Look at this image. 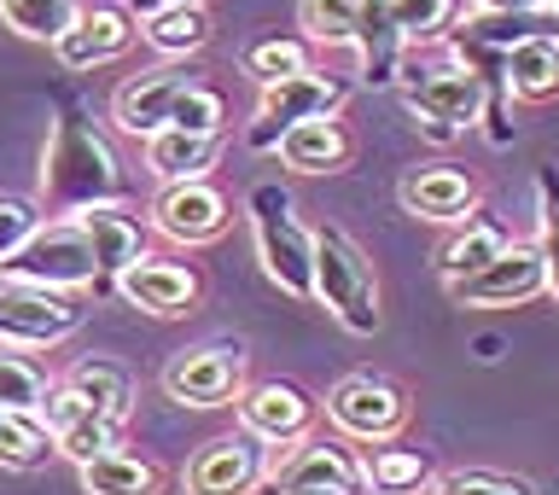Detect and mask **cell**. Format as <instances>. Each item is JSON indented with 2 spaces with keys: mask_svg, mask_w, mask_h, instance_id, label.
Returning a JSON list of instances; mask_svg holds the SVG:
<instances>
[{
  "mask_svg": "<svg viewBox=\"0 0 559 495\" xmlns=\"http://www.w3.org/2000/svg\"><path fill=\"white\" fill-rule=\"evenodd\" d=\"M59 117H52V140H47V157H41V199L47 210L59 216H76L87 204H122V181L117 169V152L105 146V134L87 122V105L76 94L59 87Z\"/></svg>",
  "mask_w": 559,
  "mask_h": 495,
  "instance_id": "obj_1",
  "label": "cell"
},
{
  "mask_svg": "<svg viewBox=\"0 0 559 495\" xmlns=\"http://www.w3.org/2000/svg\"><path fill=\"white\" fill-rule=\"evenodd\" d=\"M309 262H314V297L338 315L349 332H379V280L373 262L361 257V245L338 234V227H314L309 234Z\"/></svg>",
  "mask_w": 559,
  "mask_h": 495,
  "instance_id": "obj_2",
  "label": "cell"
},
{
  "mask_svg": "<svg viewBox=\"0 0 559 495\" xmlns=\"http://www.w3.org/2000/svg\"><path fill=\"white\" fill-rule=\"evenodd\" d=\"M251 234L262 274L292 297H314V262H309V227L297 222V204L280 181L251 187Z\"/></svg>",
  "mask_w": 559,
  "mask_h": 495,
  "instance_id": "obj_3",
  "label": "cell"
},
{
  "mask_svg": "<svg viewBox=\"0 0 559 495\" xmlns=\"http://www.w3.org/2000/svg\"><path fill=\"white\" fill-rule=\"evenodd\" d=\"M0 280L52 286V292L94 286V251H87V234L76 227V216L70 222H41L12 257H0Z\"/></svg>",
  "mask_w": 559,
  "mask_h": 495,
  "instance_id": "obj_4",
  "label": "cell"
},
{
  "mask_svg": "<svg viewBox=\"0 0 559 495\" xmlns=\"http://www.w3.org/2000/svg\"><path fill=\"white\" fill-rule=\"evenodd\" d=\"M82 321H87V309L70 292L17 286V280L0 286V350H47V344H64L70 332H82Z\"/></svg>",
  "mask_w": 559,
  "mask_h": 495,
  "instance_id": "obj_5",
  "label": "cell"
},
{
  "mask_svg": "<svg viewBox=\"0 0 559 495\" xmlns=\"http://www.w3.org/2000/svg\"><path fill=\"white\" fill-rule=\"evenodd\" d=\"M326 420L356 444H384L408 426V397L384 374H349L326 391Z\"/></svg>",
  "mask_w": 559,
  "mask_h": 495,
  "instance_id": "obj_6",
  "label": "cell"
},
{
  "mask_svg": "<svg viewBox=\"0 0 559 495\" xmlns=\"http://www.w3.org/2000/svg\"><path fill=\"white\" fill-rule=\"evenodd\" d=\"M239 391H245V344H234V339L181 350L164 367V397L181 402V409H222Z\"/></svg>",
  "mask_w": 559,
  "mask_h": 495,
  "instance_id": "obj_7",
  "label": "cell"
},
{
  "mask_svg": "<svg viewBox=\"0 0 559 495\" xmlns=\"http://www.w3.org/2000/svg\"><path fill=\"white\" fill-rule=\"evenodd\" d=\"M344 94H349V87L338 76H314V70L286 76V82H269V87H262V105H257V122L245 129V146H251V152H274L280 134H286L292 122L332 117L344 105Z\"/></svg>",
  "mask_w": 559,
  "mask_h": 495,
  "instance_id": "obj_8",
  "label": "cell"
},
{
  "mask_svg": "<svg viewBox=\"0 0 559 495\" xmlns=\"http://www.w3.org/2000/svg\"><path fill=\"white\" fill-rule=\"evenodd\" d=\"M262 484H269V495L297 490V484H321V490L356 495V490H367V467L338 444V437H297V444L269 449V479Z\"/></svg>",
  "mask_w": 559,
  "mask_h": 495,
  "instance_id": "obj_9",
  "label": "cell"
},
{
  "mask_svg": "<svg viewBox=\"0 0 559 495\" xmlns=\"http://www.w3.org/2000/svg\"><path fill=\"white\" fill-rule=\"evenodd\" d=\"M408 111L419 117V129H426L431 140H454L466 129V122H478L484 117V87L472 70L461 64H449V70H426V76H408Z\"/></svg>",
  "mask_w": 559,
  "mask_h": 495,
  "instance_id": "obj_10",
  "label": "cell"
},
{
  "mask_svg": "<svg viewBox=\"0 0 559 495\" xmlns=\"http://www.w3.org/2000/svg\"><path fill=\"white\" fill-rule=\"evenodd\" d=\"M542 292H548V280H542L536 245H513V239H507V251L496 262H484L478 274L449 280V297L466 309H513V304H531Z\"/></svg>",
  "mask_w": 559,
  "mask_h": 495,
  "instance_id": "obj_11",
  "label": "cell"
},
{
  "mask_svg": "<svg viewBox=\"0 0 559 495\" xmlns=\"http://www.w3.org/2000/svg\"><path fill=\"white\" fill-rule=\"evenodd\" d=\"M269 479V444L251 432L239 437H216L187 461V490L192 495H251Z\"/></svg>",
  "mask_w": 559,
  "mask_h": 495,
  "instance_id": "obj_12",
  "label": "cell"
},
{
  "mask_svg": "<svg viewBox=\"0 0 559 495\" xmlns=\"http://www.w3.org/2000/svg\"><path fill=\"white\" fill-rule=\"evenodd\" d=\"M199 82V70H192L187 59H169V64H157V70H140V76H129L117 87V99H111V117H117V129L122 134H157V129H169V105L187 94V87Z\"/></svg>",
  "mask_w": 559,
  "mask_h": 495,
  "instance_id": "obj_13",
  "label": "cell"
},
{
  "mask_svg": "<svg viewBox=\"0 0 559 495\" xmlns=\"http://www.w3.org/2000/svg\"><path fill=\"white\" fill-rule=\"evenodd\" d=\"M152 222H157V234L175 239V245H210V239L227 234L234 210H227V199L199 175V181H169L157 192Z\"/></svg>",
  "mask_w": 559,
  "mask_h": 495,
  "instance_id": "obj_14",
  "label": "cell"
},
{
  "mask_svg": "<svg viewBox=\"0 0 559 495\" xmlns=\"http://www.w3.org/2000/svg\"><path fill=\"white\" fill-rule=\"evenodd\" d=\"M122 304H134V309H146L157 315V321H175V315H192V304H199V292H204V280L187 269V262H157V257H140L129 262V269L117 274V286H111Z\"/></svg>",
  "mask_w": 559,
  "mask_h": 495,
  "instance_id": "obj_15",
  "label": "cell"
},
{
  "mask_svg": "<svg viewBox=\"0 0 559 495\" xmlns=\"http://www.w3.org/2000/svg\"><path fill=\"white\" fill-rule=\"evenodd\" d=\"M76 227L87 234V251H94V286L99 292H111L117 274L146 257V227L122 204H87V210H76Z\"/></svg>",
  "mask_w": 559,
  "mask_h": 495,
  "instance_id": "obj_16",
  "label": "cell"
},
{
  "mask_svg": "<svg viewBox=\"0 0 559 495\" xmlns=\"http://www.w3.org/2000/svg\"><path fill=\"white\" fill-rule=\"evenodd\" d=\"M239 420H245V432L262 437L269 449L280 444H297V437H309L314 426V402L297 391V385L286 379H269V385H251V391H239Z\"/></svg>",
  "mask_w": 559,
  "mask_h": 495,
  "instance_id": "obj_17",
  "label": "cell"
},
{
  "mask_svg": "<svg viewBox=\"0 0 559 495\" xmlns=\"http://www.w3.org/2000/svg\"><path fill=\"white\" fill-rule=\"evenodd\" d=\"M134 35H140V30H134V17L122 12V7H94V12H76V17H70V30L52 42V52H59L64 70H94V64L122 59Z\"/></svg>",
  "mask_w": 559,
  "mask_h": 495,
  "instance_id": "obj_18",
  "label": "cell"
},
{
  "mask_svg": "<svg viewBox=\"0 0 559 495\" xmlns=\"http://www.w3.org/2000/svg\"><path fill=\"white\" fill-rule=\"evenodd\" d=\"M356 52H361V82L367 87H391L402 76V30L391 17V0H356Z\"/></svg>",
  "mask_w": 559,
  "mask_h": 495,
  "instance_id": "obj_19",
  "label": "cell"
},
{
  "mask_svg": "<svg viewBox=\"0 0 559 495\" xmlns=\"http://www.w3.org/2000/svg\"><path fill=\"white\" fill-rule=\"evenodd\" d=\"M472 204H478V187L466 181L461 169H414L402 181V210L408 216H426V222H466Z\"/></svg>",
  "mask_w": 559,
  "mask_h": 495,
  "instance_id": "obj_20",
  "label": "cell"
},
{
  "mask_svg": "<svg viewBox=\"0 0 559 495\" xmlns=\"http://www.w3.org/2000/svg\"><path fill=\"white\" fill-rule=\"evenodd\" d=\"M64 385L82 397L87 414L111 420V426H122V420L134 414V379H129V367L111 362V356H82V362L64 374Z\"/></svg>",
  "mask_w": 559,
  "mask_h": 495,
  "instance_id": "obj_21",
  "label": "cell"
},
{
  "mask_svg": "<svg viewBox=\"0 0 559 495\" xmlns=\"http://www.w3.org/2000/svg\"><path fill=\"white\" fill-rule=\"evenodd\" d=\"M274 152H280V164L297 169V175H332V169L349 164V134L332 117H309V122H292Z\"/></svg>",
  "mask_w": 559,
  "mask_h": 495,
  "instance_id": "obj_22",
  "label": "cell"
},
{
  "mask_svg": "<svg viewBox=\"0 0 559 495\" xmlns=\"http://www.w3.org/2000/svg\"><path fill=\"white\" fill-rule=\"evenodd\" d=\"M222 157V129L216 134H192V129H157L146 134V169L157 181H199V175Z\"/></svg>",
  "mask_w": 559,
  "mask_h": 495,
  "instance_id": "obj_23",
  "label": "cell"
},
{
  "mask_svg": "<svg viewBox=\"0 0 559 495\" xmlns=\"http://www.w3.org/2000/svg\"><path fill=\"white\" fill-rule=\"evenodd\" d=\"M501 70H507V94H519V99L559 94V35H524V42H513Z\"/></svg>",
  "mask_w": 559,
  "mask_h": 495,
  "instance_id": "obj_24",
  "label": "cell"
},
{
  "mask_svg": "<svg viewBox=\"0 0 559 495\" xmlns=\"http://www.w3.org/2000/svg\"><path fill=\"white\" fill-rule=\"evenodd\" d=\"M76 472H82L87 495H157L164 490V472L152 461H140V455H129V449H105L94 461H82Z\"/></svg>",
  "mask_w": 559,
  "mask_h": 495,
  "instance_id": "obj_25",
  "label": "cell"
},
{
  "mask_svg": "<svg viewBox=\"0 0 559 495\" xmlns=\"http://www.w3.org/2000/svg\"><path fill=\"white\" fill-rule=\"evenodd\" d=\"M140 35H146L152 52H164V59H192L199 47H210V12L204 7H164L152 12L146 24H140Z\"/></svg>",
  "mask_w": 559,
  "mask_h": 495,
  "instance_id": "obj_26",
  "label": "cell"
},
{
  "mask_svg": "<svg viewBox=\"0 0 559 495\" xmlns=\"http://www.w3.org/2000/svg\"><path fill=\"white\" fill-rule=\"evenodd\" d=\"M52 432L41 414H24V409H0V467L7 472H35L52 461Z\"/></svg>",
  "mask_w": 559,
  "mask_h": 495,
  "instance_id": "obj_27",
  "label": "cell"
},
{
  "mask_svg": "<svg viewBox=\"0 0 559 495\" xmlns=\"http://www.w3.org/2000/svg\"><path fill=\"white\" fill-rule=\"evenodd\" d=\"M501 251H507V234H501V227L466 216L461 234H454L443 251H437V269H443V280H466V274H478L484 262H496Z\"/></svg>",
  "mask_w": 559,
  "mask_h": 495,
  "instance_id": "obj_28",
  "label": "cell"
},
{
  "mask_svg": "<svg viewBox=\"0 0 559 495\" xmlns=\"http://www.w3.org/2000/svg\"><path fill=\"white\" fill-rule=\"evenodd\" d=\"M76 12H82L76 0H0L7 30H17L24 42H59Z\"/></svg>",
  "mask_w": 559,
  "mask_h": 495,
  "instance_id": "obj_29",
  "label": "cell"
},
{
  "mask_svg": "<svg viewBox=\"0 0 559 495\" xmlns=\"http://www.w3.org/2000/svg\"><path fill=\"white\" fill-rule=\"evenodd\" d=\"M304 70H309V47L292 42V35H262V42L245 47V76H251L257 87L286 82V76H304Z\"/></svg>",
  "mask_w": 559,
  "mask_h": 495,
  "instance_id": "obj_30",
  "label": "cell"
},
{
  "mask_svg": "<svg viewBox=\"0 0 559 495\" xmlns=\"http://www.w3.org/2000/svg\"><path fill=\"white\" fill-rule=\"evenodd\" d=\"M536 210H542V280H548V292L559 297V164H542L536 169Z\"/></svg>",
  "mask_w": 559,
  "mask_h": 495,
  "instance_id": "obj_31",
  "label": "cell"
},
{
  "mask_svg": "<svg viewBox=\"0 0 559 495\" xmlns=\"http://www.w3.org/2000/svg\"><path fill=\"white\" fill-rule=\"evenodd\" d=\"M367 484L379 495H414L419 484H431V467H426V455H414V449H379L373 461H367Z\"/></svg>",
  "mask_w": 559,
  "mask_h": 495,
  "instance_id": "obj_32",
  "label": "cell"
},
{
  "mask_svg": "<svg viewBox=\"0 0 559 495\" xmlns=\"http://www.w3.org/2000/svg\"><path fill=\"white\" fill-rule=\"evenodd\" d=\"M52 449L64 455V461H94V455H105V449H117V426L111 420H99V414H76L64 432H52Z\"/></svg>",
  "mask_w": 559,
  "mask_h": 495,
  "instance_id": "obj_33",
  "label": "cell"
},
{
  "mask_svg": "<svg viewBox=\"0 0 559 495\" xmlns=\"http://www.w3.org/2000/svg\"><path fill=\"white\" fill-rule=\"evenodd\" d=\"M41 397H47V374H41V367L0 350V409L35 414V409H41Z\"/></svg>",
  "mask_w": 559,
  "mask_h": 495,
  "instance_id": "obj_34",
  "label": "cell"
},
{
  "mask_svg": "<svg viewBox=\"0 0 559 495\" xmlns=\"http://www.w3.org/2000/svg\"><path fill=\"white\" fill-rule=\"evenodd\" d=\"M391 17L402 42H437L454 24V0H391Z\"/></svg>",
  "mask_w": 559,
  "mask_h": 495,
  "instance_id": "obj_35",
  "label": "cell"
},
{
  "mask_svg": "<svg viewBox=\"0 0 559 495\" xmlns=\"http://www.w3.org/2000/svg\"><path fill=\"white\" fill-rule=\"evenodd\" d=\"M304 30L321 47H344L356 35V0H304Z\"/></svg>",
  "mask_w": 559,
  "mask_h": 495,
  "instance_id": "obj_36",
  "label": "cell"
},
{
  "mask_svg": "<svg viewBox=\"0 0 559 495\" xmlns=\"http://www.w3.org/2000/svg\"><path fill=\"white\" fill-rule=\"evenodd\" d=\"M169 129H192V134H216L222 129V94L204 82H192L181 99L169 105Z\"/></svg>",
  "mask_w": 559,
  "mask_h": 495,
  "instance_id": "obj_37",
  "label": "cell"
},
{
  "mask_svg": "<svg viewBox=\"0 0 559 495\" xmlns=\"http://www.w3.org/2000/svg\"><path fill=\"white\" fill-rule=\"evenodd\" d=\"M431 495H536V490H531V479H513V472L472 467V472H449V479H437Z\"/></svg>",
  "mask_w": 559,
  "mask_h": 495,
  "instance_id": "obj_38",
  "label": "cell"
},
{
  "mask_svg": "<svg viewBox=\"0 0 559 495\" xmlns=\"http://www.w3.org/2000/svg\"><path fill=\"white\" fill-rule=\"evenodd\" d=\"M35 227H41V210H35L29 199H12L7 192V199H0V257H12Z\"/></svg>",
  "mask_w": 559,
  "mask_h": 495,
  "instance_id": "obj_39",
  "label": "cell"
},
{
  "mask_svg": "<svg viewBox=\"0 0 559 495\" xmlns=\"http://www.w3.org/2000/svg\"><path fill=\"white\" fill-rule=\"evenodd\" d=\"M122 12H129L134 24H146L152 12H164V0H122Z\"/></svg>",
  "mask_w": 559,
  "mask_h": 495,
  "instance_id": "obj_40",
  "label": "cell"
},
{
  "mask_svg": "<svg viewBox=\"0 0 559 495\" xmlns=\"http://www.w3.org/2000/svg\"><path fill=\"white\" fill-rule=\"evenodd\" d=\"M484 12H519V7H536V0H478Z\"/></svg>",
  "mask_w": 559,
  "mask_h": 495,
  "instance_id": "obj_41",
  "label": "cell"
},
{
  "mask_svg": "<svg viewBox=\"0 0 559 495\" xmlns=\"http://www.w3.org/2000/svg\"><path fill=\"white\" fill-rule=\"evenodd\" d=\"M274 495H344V490H321V484H297V490H274Z\"/></svg>",
  "mask_w": 559,
  "mask_h": 495,
  "instance_id": "obj_42",
  "label": "cell"
},
{
  "mask_svg": "<svg viewBox=\"0 0 559 495\" xmlns=\"http://www.w3.org/2000/svg\"><path fill=\"white\" fill-rule=\"evenodd\" d=\"M164 7H204V0H164Z\"/></svg>",
  "mask_w": 559,
  "mask_h": 495,
  "instance_id": "obj_43",
  "label": "cell"
},
{
  "mask_svg": "<svg viewBox=\"0 0 559 495\" xmlns=\"http://www.w3.org/2000/svg\"><path fill=\"white\" fill-rule=\"evenodd\" d=\"M548 12H554V17H559V0H548Z\"/></svg>",
  "mask_w": 559,
  "mask_h": 495,
  "instance_id": "obj_44",
  "label": "cell"
},
{
  "mask_svg": "<svg viewBox=\"0 0 559 495\" xmlns=\"http://www.w3.org/2000/svg\"><path fill=\"white\" fill-rule=\"evenodd\" d=\"M536 7H548V0H536Z\"/></svg>",
  "mask_w": 559,
  "mask_h": 495,
  "instance_id": "obj_45",
  "label": "cell"
},
{
  "mask_svg": "<svg viewBox=\"0 0 559 495\" xmlns=\"http://www.w3.org/2000/svg\"><path fill=\"white\" fill-rule=\"evenodd\" d=\"M0 286H7V280H0Z\"/></svg>",
  "mask_w": 559,
  "mask_h": 495,
  "instance_id": "obj_46",
  "label": "cell"
}]
</instances>
